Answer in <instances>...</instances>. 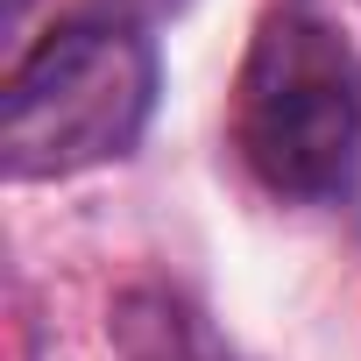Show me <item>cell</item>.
<instances>
[{
    "label": "cell",
    "instance_id": "1",
    "mask_svg": "<svg viewBox=\"0 0 361 361\" xmlns=\"http://www.w3.org/2000/svg\"><path fill=\"white\" fill-rule=\"evenodd\" d=\"M163 92L156 36L128 15L57 22L0 92V170L15 185L121 163Z\"/></svg>",
    "mask_w": 361,
    "mask_h": 361
},
{
    "label": "cell",
    "instance_id": "2",
    "mask_svg": "<svg viewBox=\"0 0 361 361\" xmlns=\"http://www.w3.org/2000/svg\"><path fill=\"white\" fill-rule=\"evenodd\" d=\"M234 142L262 192L290 206H326L347 192L361 163V50L312 0L262 15L241 64Z\"/></svg>",
    "mask_w": 361,
    "mask_h": 361
},
{
    "label": "cell",
    "instance_id": "3",
    "mask_svg": "<svg viewBox=\"0 0 361 361\" xmlns=\"http://www.w3.org/2000/svg\"><path fill=\"white\" fill-rule=\"evenodd\" d=\"M177 8H185V0H114V15H128V22H163Z\"/></svg>",
    "mask_w": 361,
    "mask_h": 361
}]
</instances>
